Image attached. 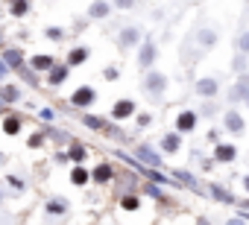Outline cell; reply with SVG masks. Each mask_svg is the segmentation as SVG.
Here are the masks:
<instances>
[{
	"label": "cell",
	"instance_id": "9",
	"mask_svg": "<svg viewBox=\"0 0 249 225\" xmlns=\"http://www.w3.org/2000/svg\"><path fill=\"white\" fill-rule=\"evenodd\" d=\"M237 158V149L231 146V144H217V149H214V161H220V164H231Z\"/></svg>",
	"mask_w": 249,
	"mask_h": 225
},
{
	"label": "cell",
	"instance_id": "39",
	"mask_svg": "<svg viewBox=\"0 0 249 225\" xmlns=\"http://www.w3.org/2000/svg\"><path fill=\"white\" fill-rule=\"evenodd\" d=\"M6 181H9V184H12V190H18V193H21V190H24V181H21V178H15V176H9V178H6Z\"/></svg>",
	"mask_w": 249,
	"mask_h": 225
},
{
	"label": "cell",
	"instance_id": "38",
	"mask_svg": "<svg viewBox=\"0 0 249 225\" xmlns=\"http://www.w3.org/2000/svg\"><path fill=\"white\" fill-rule=\"evenodd\" d=\"M41 141H44V135H41V132H36V135L27 141V146H33V149H36V146H41Z\"/></svg>",
	"mask_w": 249,
	"mask_h": 225
},
{
	"label": "cell",
	"instance_id": "48",
	"mask_svg": "<svg viewBox=\"0 0 249 225\" xmlns=\"http://www.w3.org/2000/svg\"><path fill=\"white\" fill-rule=\"evenodd\" d=\"M246 105H249V96H246Z\"/></svg>",
	"mask_w": 249,
	"mask_h": 225
},
{
	"label": "cell",
	"instance_id": "36",
	"mask_svg": "<svg viewBox=\"0 0 249 225\" xmlns=\"http://www.w3.org/2000/svg\"><path fill=\"white\" fill-rule=\"evenodd\" d=\"M120 205H123V208H126V210H135V208H138L141 202H138L135 196H123V202H120Z\"/></svg>",
	"mask_w": 249,
	"mask_h": 225
},
{
	"label": "cell",
	"instance_id": "47",
	"mask_svg": "<svg viewBox=\"0 0 249 225\" xmlns=\"http://www.w3.org/2000/svg\"><path fill=\"white\" fill-rule=\"evenodd\" d=\"M0 164H3V155H0Z\"/></svg>",
	"mask_w": 249,
	"mask_h": 225
},
{
	"label": "cell",
	"instance_id": "43",
	"mask_svg": "<svg viewBox=\"0 0 249 225\" xmlns=\"http://www.w3.org/2000/svg\"><path fill=\"white\" fill-rule=\"evenodd\" d=\"M226 225H246V222H243V216H234V219H229Z\"/></svg>",
	"mask_w": 249,
	"mask_h": 225
},
{
	"label": "cell",
	"instance_id": "34",
	"mask_svg": "<svg viewBox=\"0 0 249 225\" xmlns=\"http://www.w3.org/2000/svg\"><path fill=\"white\" fill-rule=\"evenodd\" d=\"M38 117H41L44 123H53V120H56V111H53V108H41V111H38Z\"/></svg>",
	"mask_w": 249,
	"mask_h": 225
},
{
	"label": "cell",
	"instance_id": "6",
	"mask_svg": "<svg viewBox=\"0 0 249 225\" xmlns=\"http://www.w3.org/2000/svg\"><path fill=\"white\" fill-rule=\"evenodd\" d=\"M135 114V102L132 99H117L111 105V120H129Z\"/></svg>",
	"mask_w": 249,
	"mask_h": 225
},
{
	"label": "cell",
	"instance_id": "4",
	"mask_svg": "<svg viewBox=\"0 0 249 225\" xmlns=\"http://www.w3.org/2000/svg\"><path fill=\"white\" fill-rule=\"evenodd\" d=\"M135 158H138L141 164H147L150 170H159V167L164 164V161H161V155H159V152H156L153 146H147V144H141V146L135 149Z\"/></svg>",
	"mask_w": 249,
	"mask_h": 225
},
{
	"label": "cell",
	"instance_id": "8",
	"mask_svg": "<svg viewBox=\"0 0 249 225\" xmlns=\"http://www.w3.org/2000/svg\"><path fill=\"white\" fill-rule=\"evenodd\" d=\"M97 99V91L91 88V85H82V88H76V94L71 96V102L76 105V108H85V105H91Z\"/></svg>",
	"mask_w": 249,
	"mask_h": 225
},
{
	"label": "cell",
	"instance_id": "35",
	"mask_svg": "<svg viewBox=\"0 0 249 225\" xmlns=\"http://www.w3.org/2000/svg\"><path fill=\"white\" fill-rule=\"evenodd\" d=\"M234 85H237V88H240V91H243V94H249V73H240V76H237V82H234Z\"/></svg>",
	"mask_w": 249,
	"mask_h": 225
},
{
	"label": "cell",
	"instance_id": "23",
	"mask_svg": "<svg viewBox=\"0 0 249 225\" xmlns=\"http://www.w3.org/2000/svg\"><path fill=\"white\" fill-rule=\"evenodd\" d=\"M3 132H6V135H18V132H21V120H18L15 114H6V120H3Z\"/></svg>",
	"mask_w": 249,
	"mask_h": 225
},
{
	"label": "cell",
	"instance_id": "30",
	"mask_svg": "<svg viewBox=\"0 0 249 225\" xmlns=\"http://www.w3.org/2000/svg\"><path fill=\"white\" fill-rule=\"evenodd\" d=\"M199 114H202V117H214V114H217V105H214V102H205V105L196 111V117H199Z\"/></svg>",
	"mask_w": 249,
	"mask_h": 225
},
{
	"label": "cell",
	"instance_id": "16",
	"mask_svg": "<svg viewBox=\"0 0 249 225\" xmlns=\"http://www.w3.org/2000/svg\"><path fill=\"white\" fill-rule=\"evenodd\" d=\"M68 73H71V67H68V64H56V67L50 70V76H47V82H50V85L56 88V85H62V82L68 79Z\"/></svg>",
	"mask_w": 249,
	"mask_h": 225
},
{
	"label": "cell",
	"instance_id": "7",
	"mask_svg": "<svg viewBox=\"0 0 249 225\" xmlns=\"http://www.w3.org/2000/svg\"><path fill=\"white\" fill-rule=\"evenodd\" d=\"M223 126H226V132H231V135H240L243 129H246V123H243V117L237 114L234 108H229L226 114H223Z\"/></svg>",
	"mask_w": 249,
	"mask_h": 225
},
{
	"label": "cell",
	"instance_id": "37",
	"mask_svg": "<svg viewBox=\"0 0 249 225\" xmlns=\"http://www.w3.org/2000/svg\"><path fill=\"white\" fill-rule=\"evenodd\" d=\"M144 193H147V196H153V199H161V196H164L156 184H144Z\"/></svg>",
	"mask_w": 249,
	"mask_h": 225
},
{
	"label": "cell",
	"instance_id": "17",
	"mask_svg": "<svg viewBox=\"0 0 249 225\" xmlns=\"http://www.w3.org/2000/svg\"><path fill=\"white\" fill-rule=\"evenodd\" d=\"M47 213H50V216H65V213H68V199H62V196L50 199V202H47Z\"/></svg>",
	"mask_w": 249,
	"mask_h": 225
},
{
	"label": "cell",
	"instance_id": "12",
	"mask_svg": "<svg viewBox=\"0 0 249 225\" xmlns=\"http://www.w3.org/2000/svg\"><path fill=\"white\" fill-rule=\"evenodd\" d=\"M0 59L6 62L9 70H21L24 67V53L21 50H3V56H0Z\"/></svg>",
	"mask_w": 249,
	"mask_h": 225
},
{
	"label": "cell",
	"instance_id": "18",
	"mask_svg": "<svg viewBox=\"0 0 249 225\" xmlns=\"http://www.w3.org/2000/svg\"><path fill=\"white\" fill-rule=\"evenodd\" d=\"M21 99V91H18V85H3L0 88V102L3 105H9V102H18Z\"/></svg>",
	"mask_w": 249,
	"mask_h": 225
},
{
	"label": "cell",
	"instance_id": "1",
	"mask_svg": "<svg viewBox=\"0 0 249 225\" xmlns=\"http://www.w3.org/2000/svg\"><path fill=\"white\" fill-rule=\"evenodd\" d=\"M164 91H167V76H164L161 70H150V73L144 76V94H147L150 99H161Z\"/></svg>",
	"mask_w": 249,
	"mask_h": 225
},
{
	"label": "cell",
	"instance_id": "5",
	"mask_svg": "<svg viewBox=\"0 0 249 225\" xmlns=\"http://www.w3.org/2000/svg\"><path fill=\"white\" fill-rule=\"evenodd\" d=\"M138 41H141V30H138V27H123L120 35H117V47H120V50L138 47Z\"/></svg>",
	"mask_w": 249,
	"mask_h": 225
},
{
	"label": "cell",
	"instance_id": "10",
	"mask_svg": "<svg viewBox=\"0 0 249 225\" xmlns=\"http://www.w3.org/2000/svg\"><path fill=\"white\" fill-rule=\"evenodd\" d=\"M111 176H114V170H111V164H108V161H100V164L94 167V173H91V178H94L97 184H108V181H111Z\"/></svg>",
	"mask_w": 249,
	"mask_h": 225
},
{
	"label": "cell",
	"instance_id": "22",
	"mask_svg": "<svg viewBox=\"0 0 249 225\" xmlns=\"http://www.w3.org/2000/svg\"><path fill=\"white\" fill-rule=\"evenodd\" d=\"M179 146H182V138L179 135H164L161 138V149L164 152H179Z\"/></svg>",
	"mask_w": 249,
	"mask_h": 225
},
{
	"label": "cell",
	"instance_id": "41",
	"mask_svg": "<svg viewBox=\"0 0 249 225\" xmlns=\"http://www.w3.org/2000/svg\"><path fill=\"white\" fill-rule=\"evenodd\" d=\"M103 76H106V79H111V82H114V79H117V70H114V67H106V70H103Z\"/></svg>",
	"mask_w": 249,
	"mask_h": 225
},
{
	"label": "cell",
	"instance_id": "31",
	"mask_svg": "<svg viewBox=\"0 0 249 225\" xmlns=\"http://www.w3.org/2000/svg\"><path fill=\"white\" fill-rule=\"evenodd\" d=\"M47 38L50 41H62L65 38V30L62 27H47Z\"/></svg>",
	"mask_w": 249,
	"mask_h": 225
},
{
	"label": "cell",
	"instance_id": "15",
	"mask_svg": "<svg viewBox=\"0 0 249 225\" xmlns=\"http://www.w3.org/2000/svg\"><path fill=\"white\" fill-rule=\"evenodd\" d=\"M30 67L33 70H53L56 67V59L53 56H33L30 59Z\"/></svg>",
	"mask_w": 249,
	"mask_h": 225
},
{
	"label": "cell",
	"instance_id": "14",
	"mask_svg": "<svg viewBox=\"0 0 249 225\" xmlns=\"http://www.w3.org/2000/svg\"><path fill=\"white\" fill-rule=\"evenodd\" d=\"M88 56H91V50H88V47H73V50L68 53V62H65V64H68V67H76V64H82Z\"/></svg>",
	"mask_w": 249,
	"mask_h": 225
},
{
	"label": "cell",
	"instance_id": "28",
	"mask_svg": "<svg viewBox=\"0 0 249 225\" xmlns=\"http://www.w3.org/2000/svg\"><path fill=\"white\" fill-rule=\"evenodd\" d=\"M234 47H237V53H240V56H249V32H240Z\"/></svg>",
	"mask_w": 249,
	"mask_h": 225
},
{
	"label": "cell",
	"instance_id": "21",
	"mask_svg": "<svg viewBox=\"0 0 249 225\" xmlns=\"http://www.w3.org/2000/svg\"><path fill=\"white\" fill-rule=\"evenodd\" d=\"M108 12H111V6H108V3H91V6H88V18H94V21L108 18Z\"/></svg>",
	"mask_w": 249,
	"mask_h": 225
},
{
	"label": "cell",
	"instance_id": "40",
	"mask_svg": "<svg viewBox=\"0 0 249 225\" xmlns=\"http://www.w3.org/2000/svg\"><path fill=\"white\" fill-rule=\"evenodd\" d=\"M6 76H9V67H6V62H3V59H0V82H3Z\"/></svg>",
	"mask_w": 249,
	"mask_h": 225
},
{
	"label": "cell",
	"instance_id": "19",
	"mask_svg": "<svg viewBox=\"0 0 249 225\" xmlns=\"http://www.w3.org/2000/svg\"><path fill=\"white\" fill-rule=\"evenodd\" d=\"M91 181V173L85 170V167H73V173H71V184H76V187H85Z\"/></svg>",
	"mask_w": 249,
	"mask_h": 225
},
{
	"label": "cell",
	"instance_id": "24",
	"mask_svg": "<svg viewBox=\"0 0 249 225\" xmlns=\"http://www.w3.org/2000/svg\"><path fill=\"white\" fill-rule=\"evenodd\" d=\"M231 70H234L237 76H240V73H246V70H249V56H240V53H237V56H234V62H231Z\"/></svg>",
	"mask_w": 249,
	"mask_h": 225
},
{
	"label": "cell",
	"instance_id": "13",
	"mask_svg": "<svg viewBox=\"0 0 249 225\" xmlns=\"http://www.w3.org/2000/svg\"><path fill=\"white\" fill-rule=\"evenodd\" d=\"M196 41H199V47H205V50H211V47L217 44V32H214L211 27H202V30L196 32Z\"/></svg>",
	"mask_w": 249,
	"mask_h": 225
},
{
	"label": "cell",
	"instance_id": "32",
	"mask_svg": "<svg viewBox=\"0 0 249 225\" xmlns=\"http://www.w3.org/2000/svg\"><path fill=\"white\" fill-rule=\"evenodd\" d=\"M27 12H30V3H24V0L12 3V15H18V18H21V15H27Z\"/></svg>",
	"mask_w": 249,
	"mask_h": 225
},
{
	"label": "cell",
	"instance_id": "25",
	"mask_svg": "<svg viewBox=\"0 0 249 225\" xmlns=\"http://www.w3.org/2000/svg\"><path fill=\"white\" fill-rule=\"evenodd\" d=\"M82 123H85L88 129H106V126H108V120H103V117H94V114H82Z\"/></svg>",
	"mask_w": 249,
	"mask_h": 225
},
{
	"label": "cell",
	"instance_id": "29",
	"mask_svg": "<svg viewBox=\"0 0 249 225\" xmlns=\"http://www.w3.org/2000/svg\"><path fill=\"white\" fill-rule=\"evenodd\" d=\"M246 96H249V94H243L237 85H231V88H229V102H246Z\"/></svg>",
	"mask_w": 249,
	"mask_h": 225
},
{
	"label": "cell",
	"instance_id": "3",
	"mask_svg": "<svg viewBox=\"0 0 249 225\" xmlns=\"http://www.w3.org/2000/svg\"><path fill=\"white\" fill-rule=\"evenodd\" d=\"M194 91H196V96H202V99H214V96L220 94V82H217L214 76H202V79H196Z\"/></svg>",
	"mask_w": 249,
	"mask_h": 225
},
{
	"label": "cell",
	"instance_id": "44",
	"mask_svg": "<svg viewBox=\"0 0 249 225\" xmlns=\"http://www.w3.org/2000/svg\"><path fill=\"white\" fill-rule=\"evenodd\" d=\"M243 187H246V190H249V176H246V178H243Z\"/></svg>",
	"mask_w": 249,
	"mask_h": 225
},
{
	"label": "cell",
	"instance_id": "27",
	"mask_svg": "<svg viewBox=\"0 0 249 225\" xmlns=\"http://www.w3.org/2000/svg\"><path fill=\"white\" fill-rule=\"evenodd\" d=\"M173 178H176V181H185L188 187H194V190H196V178H194L191 173H185V170H176V173H173Z\"/></svg>",
	"mask_w": 249,
	"mask_h": 225
},
{
	"label": "cell",
	"instance_id": "42",
	"mask_svg": "<svg viewBox=\"0 0 249 225\" xmlns=\"http://www.w3.org/2000/svg\"><path fill=\"white\" fill-rule=\"evenodd\" d=\"M150 120H153L150 114H141V117H138V126H150Z\"/></svg>",
	"mask_w": 249,
	"mask_h": 225
},
{
	"label": "cell",
	"instance_id": "33",
	"mask_svg": "<svg viewBox=\"0 0 249 225\" xmlns=\"http://www.w3.org/2000/svg\"><path fill=\"white\" fill-rule=\"evenodd\" d=\"M18 73H21V76H24V79H27V82H30V85H38V76H36V73H33V70H30V67H27V64H24V67H21V70H18Z\"/></svg>",
	"mask_w": 249,
	"mask_h": 225
},
{
	"label": "cell",
	"instance_id": "2",
	"mask_svg": "<svg viewBox=\"0 0 249 225\" xmlns=\"http://www.w3.org/2000/svg\"><path fill=\"white\" fill-rule=\"evenodd\" d=\"M138 47H141V53H138V67L150 73V70H153V62H156V56H159V50H156V41H153V38H144Z\"/></svg>",
	"mask_w": 249,
	"mask_h": 225
},
{
	"label": "cell",
	"instance_id": "11",
	"mask_svg": "<svg viewBox=\"0 0 249 225\" xmlns=\"http://www.w3.org/2000/svg\"><path fill=\"white\" fill-rule=\"evenodd\" d=\"M196 126V111H182L176 117V132H194Z\"/></svg>",
	"mask_w": 249,
	"mask_h": 225
},
{
	"label": "cell",
	"instance_id": "45",
	"mask_svg": "<svg viewBox=\"0 0 249 225\" xmlns=\"http://www.w3.org/2000/svg\"><path fill=\"white\" fill-rule=\"evenodd\" d=\"M3 111H6V105H3V102H0V114H3Z\"/></svg>",
	"mask_w": 249,
	"mask_h": 225
},
{
	"label": "cell",
	"instance_id": "26",
	"mask_svg": "<svg viewBox=\"0 0 249 225\" xmlns=\"http://www.w3.org/2000/svg\"><path fill=\"white\" fill-rule=\"evenodd\" d=\"M68 161H76V167H82V161H85V146L73 144V146H71V152H68Z\"/></svg>",
	"mask_w": 249,
	"mask_h": 225
},
{
	"label": "cell",
	"instance_id": "20",
	"mask_svg": "<svg viewBox=\"0 0 249 225\" xmlns=\"http://www.w3.org/2000/svg\"><path fill=\"white\" fill-rule=\"evenodd\" d=\"M211 196H214L217 202H223V205H237V199H234L229 190H223L220 184H211Z\"/></svg>",
	"mask_w": 249,
	"mask_h": 225
},
{
	"label": "cell",
	"instance_id": "46",
	"mask_svg": "<svg viewBox=\"0 0 249 225\" xmlns=\"http://www.w3.org/2000/svg\"><path fill=\"white\" fill-rule=\"evenodd\" d=\"M0 47H3V35H0Z\"/></svg>",
	"mask_w": 249,
	"mask_h": 225
}]
</instances>
